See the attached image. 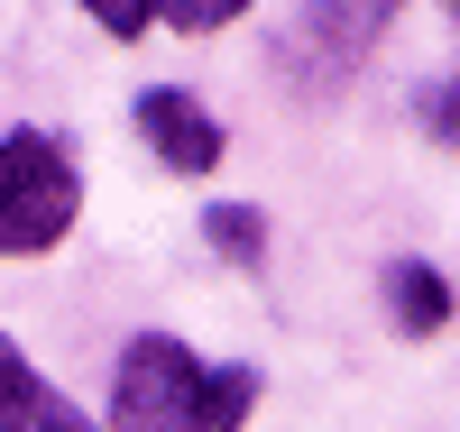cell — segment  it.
I'll return each mask as SVG.
<instances>
[{"instance_id":"cell-9","label":"cell","mask_w":460,"mask_h":432,"mask_svg":"<svg viewBox=\"0 0 460 432\" xmlns=\"http://www.w3.org/2000/svg\"><path fill=\"white\" fill-rule=\"evenodd\" d=\"M424 129H433L442 147H460V74H451V84H433V93H424Z\"/></svg>"},{"instance_id":"cell-7","label":"cell","mask_w":460,"mask_h":432,"mask_svg":"<svg viewBox=\"0 0 460 432\" xmlns=\"http://www.w3.org/2000/svg\"><path fill=\"white\" fill-rule=\"evenodd\" d=\"M249 0H157V19L166 28H184V37H212V28H230Z\"/></svg>"},{"instance_id":"cell-4","label":"cell","mask_w":460,"mask_h":432,"mask_svg":"<svg viewBox=\"0 0 460 432\" xmlns=\"http://www.w3.org/2000/svg\"><path fill=\"white\" fill-rule=\"evenodd\" d=\"M0 432H93L84 405H65L47 377L28 368V349L0 331Z\"/></svg>"},{"instance_id":"cell-2","label":"cell","mask_w":460,"mask_h":432,"mask_svg":"<svg viewBox=\"0 0 460 432\" xmlns=\"http://www.w3.org/2000/svg\"><path fill=\"white\" fill-rule=\"evenodd\" d=\"M74 212H84V175L56 129H10L0 138V258H47Z\"/></svg>"},{"instance_id":"cell-8","label":"cell","mask_w":460,"mask_h":432,"mask_svg":"<svg viewBox=\"0 0 460 432\" xmlns=\"http://www.w3.org/2000/svg\"><path fill=\"white\" fill-rule=\"evenodd\" d=\"M84 10H93L111 37H147V28H157V0H84Z\"/></svg>"},{"instance_id":"cell-3","label":"cell","mask_w":460,"mask_h":432,"mask_svg":"<svg viewBox=\"0 0 460 432\" xmlns=\"http://www.w3.org/2000/svg\"><path fill=\"white\" fill-rule=\"evenodd\" d=\"M138 138L157 147L175 175H212V166H221V120H212L184 84H147V93H138Z\"/></svg>"},{"instance_id":"cell-10","label":"cell","mask_w":460,"mask_h":432,"mask_svg":"<svg viewBox=\"0 0 460 432\" xmlns=\"http://www.w3.org/2000/svg\"><path fill=\"white\" fill-rule=\"evenodd\" d=\"M350 10H359L368 28H387V10H396V0H350Z\"/></svg>"},{"instance_id":"cell-5","label":"cell","mask_w":460,"mask_h":432,"mask_svg":"<svg viewBox=\"0 0 460 432\" xmlns=\"http://www.w3.org/2000/svg\"><path fill=\"white\" fill-rule=\"evenodd\" d=\"M387 313H396L405 340H433V331L451 322V286H442V267H433V258H396V267H387Z\"/></svg>"},{"instance_id":"cell-1","label":"cell","mask_w":460,"mask_h":432,"mask_svg":"<svg viewBox=\"0 0 460 432\" xmlns=\"http://www.w3.org/2000/svg\"><path fill=\"white\" fill-rule=\"evenodd\" d=\"M258 405V368H212L175 331H138L111 368L102 432H240Z\"/></svg>"},{"instance_id":"cell-6","label":"cell","mask_w":460,"mask_h":432,"mask_svg":"<svg viewBox=\"0 0 460 432\" xmlns=\"http://www.w3.org/2000/svg\"><path fill=\"white\" fill-rule=\"evenodd\" d=\"M203 240H212L230 267H267V221H258L249 203H212V212H203Z\"/></svg>"}]
</instances>
